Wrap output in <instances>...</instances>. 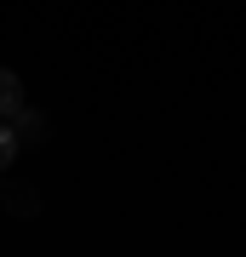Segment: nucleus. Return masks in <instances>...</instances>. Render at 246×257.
Masks as SVG:
<instances>
[{
    "label": "nucleus",
    "mask_w": 246,
    "mask_h": 257,
    "mask_svg": "<svg viewBox=\"0 0 246 257\" xmlns=\"http://www.w3.org/2000/svg\"><path fill=\"white\" fill-rule=\"evenodd\" d=\"M12 132H18V149L46 143V114L40 109H18V114H12Z\"/></svg>",
    "instance_id": "f257e3e1"
},
{
    "label": "nucleus",
    "mask_w": 246,
    "mask_h": 257,
    "mask_svg": "<svg viewBox=\"0 0 246 257\" xmlns=\"http://www.w3.org/2000/svg\"><path fill=\"white\" fill-rule=\"evenodd\" d=\"M18 109H23V80L12 69H0V120H12Z\"/></svg>",
    "instance_id": "f03ea898"
},
{
    "label": "nucleus",
    "mask_w": 246,
    "mask_h": 257,
    "mask_svg": "<svg viewBox=\"0 0 246 257\" xmlns=\"http://www.w3.org/2000/svg\"><path fill=\"white\" fill-rule=\"evenodd\" d=\"M12 160H18V132L0 126V172H12Z\"/></svg>",
    "instance_id": "7ed1b4c3"
},
{
    "label": "nucleus",
    "mask_w": 246,
    "mask_h": 257,
    "mask_svg": "<svg viewBox=\"0 0 246 257\" xmlns=\"http://www.w3.org/2000/svg\"><path fill=\"white\" fill-rule=\"evenodd\" d=\"M35 206H40V200H35L29 189H12V194H6V211H23V217H35Z\"/></svg>",
    "instance_id": "20e7f679"
}]
</instances>
